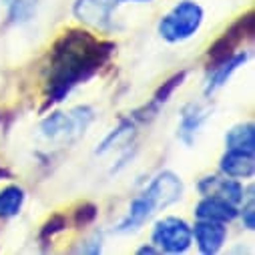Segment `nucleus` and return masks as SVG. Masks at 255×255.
<instances>
[{
    "label": "nucleus",
    "mask_w": 255,
    "mask_h": 255,
    "mask_svg": "<svg viewBox=\"0 0 255 255\" xmlns=\"http://www.w3.org/2000/svg\"><path fill=\"white\" fill-rule=\"evenodd\" d=\"M117 44L95 36L85 28L65 30L50 48L48 67L44 79V103L42 113L54 105H60L79 85H85L105 69Z\"/></svg>",
    "instance_id": "1"
},
{
    "label": "nucleus",
    "mask_w": 255,
    "mask_h": 255,
    "mask_svg": "<svg viewBox=\"0 0 255 255\" xmlns=\"http://www.w3.org/2000/svg\"><path fill=\"white\" fill-rule=\"evenodd\" d=\"M183 195V181L173 171H161L153 177L143 193H139L127 209L125 217L117 223L119 233L139 231L157 211L177 203Z\"/></svg>",
    "instance_id": "2"
},
{
    "label": "nucleus",
    "mask_w": 255,
    "mask_h": 255,
    "mask_svg": "<svg viewBox=\"0 0 255 255\" xmlns=\"http://www.w3.org/2000/svg\"><path fill=\"white\" fill-rule=\"evenodd\" d=\"M203 18L205 12L199 2H195V0H181L165 16H161L157 24V32L169 44L185 42L199 32Z\"/></svg>",
    "instance_id": "3"
},
{
    "label": "nucleus",
    "mask_w": 255,
    "mask_h": 255,
    "mask_svg": "<svg viewBox=\"0 0 255 255\" xmlns=\"http://www.w3.org/2000/svg\"><path fill=\"white\" fill-rule=\"evenodd\" d=\"M93 121H95V109L87 107V105L75 107L69 113L54 111L42 119L40 133L50 141L75 143L87 133V129L91 127Z\"/></svg>",
    "instance_id": "4"
},
{
    "label": "nucleus",
    "mask_w": 255,
    "mask_h": 255,
    "mask_svg": "<svg viewBox=\"0 0 255 255\" xmlns=\"http://www.w3.org/2000/svg\"><path fill=\"white\" fill-rule=\"evenodd\" d=\"M255 34V12L249 10L245 14H241L209 48L205 54V62H207V71L225 62L227 58H231L235 52H239V48L251 40Z\"/></svg>",
    "instance_id": "5"
},
{
    "label": "nucleus",
    "mask_w": 255,
    "mask_h": 255,
    "mask_svg": "<svg viewBox=\"0 0 255 255\" xmlns=\"http://www.w3.org/2000/svg\"><path fill=\"white\" fill-rule=\"evenodd\" d=\"M151 243L169 255H183L193 245V233H191V225L183 217H163L155 221L153 231H151Z\"/></svg>",
    "instance_id": "6"
},
{
    "label": "nucleus",
    "mask_w": 255,
    "mask_h": 255,
    "mask_svg": "<svg viewBox=\"0 0 255 255\" xmlns=\"http://www.w3.org/2000/svg\"><path fill=\"white\" fill-rule=\"evenodd\" d=\"M117 10V0H75L73 16L97 30H111Z\"/></svg>",
    "instance_id": "7"
},
{
    "label": "nucleus",
    "mask_w": 255,
    "mask_h": 255,
    "mask_svg": "<svg viewBox=\"0 0 255 255\" xmlns=\"http://www.w3.org/2000/svg\"><path fill=\"white\" fill-rule=\"evenodd\" d=\"M191 233L199 253L203 255H217L227 241V227L219 221L197 219L195 225H191Z\"/></svg>",
    "instance_id": "8"
},
{
    "label": "nucleus",
    "mask_w": 255,
    "mask_h": 255,
    "mask_svg": "<svg viewBox=\"0 0 255 255\" xmlns=\"http://www.w3.org/2000/svg\"><path fill=\"white\" fill-rule=\"evenodd\" d=\"M197 191L201 195H213V197H221L227 199L233 205H239L243 201V193L245 189L239 183V179H231L227 175H205L199 179L197 183Z\"/></svg>",
    "instance_id": "9"
},
{
    "label": "nucleus",
    "mask_w": 255,
    "mask_h": 255,
    "mask_svg": "<svg viewBox=\"0 0 255 255\" xmlns=\"http://www.w3.org/2000/svg\"><path fill=\"white\" fill-rule=\"evenodd\" d=\"M211 117V109L197 105V103H189L183 107L181 111V119H179V127H177V137L181 143H185L187 147H191L195 143V137L199 133V129L205 125V121Z\"/></svg>",
    "instance_id": "10"
},
{
    "label": "nucleus",
    "mask_w": 255,
    "mask_h": 255,
    "mask_svg": "<svg viewBox=\"0 0 255 255\" xmlns=\"http://www.w3.org/2000/svg\"><path fill=\"white\" fill-rule=\"evenodd\" d=\"M237 205L229 203L227 199L221 197H213V195H203V199L195 205L193 215L197 219H207V221H219V223H231L233 219H237Z\"/></svg>",
    "instance_id": "11"
},
{
    "label": "nucleus",
    "mask_w": 255,
    "mask_h": 255,
    "mask_svg": "<svg viewBox=\"0 0 255 255\" xmlns=\"http://www.w3.org/2000/svg\"><path fill=\"white\" fill-rule=\"evenodd\" d=\"M247 58H249V52L239 50L231 58L221 62V65L209 69V77H207V83H205V97H213L219 89H223L227 85V81L233 77V73L239 71L247 62Z\"/></svg>",
    "instance_id": "12"
},
{
    "label": "nucleus",
    "mask_w": 255,
    "mask_h": 255,
    "mask_svg": "<svg viewBox=\"0 0 255 255\" xmlns=\"http://www.w3.org/2000/svg\"><path fill=\"white\" fill-rule=\"evenodd\" d=\"M219 171L231 179H251L255 175V157L253 153L225 149L219 159Z\"/></svg>",
    "instance_id": "13"
},
{
    "label": "nucleus",
    "mask_w": 255,
    "mask_h": 255,
    "mask_svg": "<svg viewBox=\"0 0 255 255\" xmlns=\"http://www.w3.org/2000/svg\"><path fill=\"white\" fill-rule=\"evenodd\" d=\"M225 149L255 153V125L251 121L233 125L225 135Z\"/></svg>",
    "instance_id": "14"
},
{
    "label": "nucleus",
    "mask_w": 255,
    "mask_h": 255,
    "mask_svg": "<svg viewBox=\"0 0 255 255\" xmlns=\"http://www.w3.org/2000/svg\"><path fill=\"white\" fill-rule=\"evenodd\" d=\"M26 201V191L20 185H8L0 191V219L16 217Z\"/></svg>",
    "instance_id": "15"
},
{
    "label": "nucleus",
    "mask_w": 255,
    "mask_h": 255,
    "mask_svg": "<svg viewBox=\"0 0 255 255\" xmlns=\"http://www.w3.org/2000/svg\"><path fill=\"white\" fill-rule=\"evenodd\" d=\"M135 129H137V123H135L131 117H129V119H123V121L119 123L117 129H113V131L105 137V141L97 147V155H105L107 151L119 147L121 143L131 141V139L135 137Z\"/></svg>",
    "instance_id": "16"
},
{
    "label": "nucleus",
    "mask_w": 255,
    "mask_h": 255,
    "mask_svg": "<svg viewBox=\"0 0 255 255\" xmlns=\"http://www.w3.org/2000/svg\"><path fill=\"white\" fill-rule=\"evenodd\" d=\"M6 8L8 24H24L36 14L38 0H0Z\"/></svg>",
    "instance_id": "17"
},
{
    "label": "nucleus",
    "mask_w": 255,
    "mask_h": 255,
    "mask_svg": "<svg viewBox=\"0 0 255 255\" xmlns=\"http://www.w3.org/2000/svg\"><path fill=\"white\" fill-rule=\"evenodd\" d=\"M67 227H69V219H67V215H62V213H54V215H50V217L42 223V227H40V231H38L40 247L46 249L48 243H50L58 233L65 231Z\"/></svg>",
    "instance_id": "18"
},
{
    "label": "nucleus",
    "mask_w": 255,
    "mask_h": 255,
    "mask_svg": "<svg viewBox=\"0 0 255 255\" xmlns=\"http://www.w3.org/2000/svg\"><path fill=\"white\" fill-rule=\"evenodd\" d=\"M97 217H99V207L95 203H89L87 201V203H81L75 209V213H73V225L79 227V229H83L87 225H93L97 221Z\"/></svg>",
    "instance_id": "19"
},
{
    "label": "nucleus",
    "mask_w": 255,
    "mask_h": 255,
    "mask_svg": "<svg viewBox=\"0 0 255 255\" xmlns=\"http://www.w3.org/2000/svg\"><path fill=\"white\" fill-rule=\"evenodd\" d=\"M237 217H241V223L247 231L255 229V203H253V195H251V189H249V195H247V203L239 209Z\"/></svg>",
    "instance_id": "20"
},
{
    "label": "nucleus",
    "mask_w": 255,
    "mask_h": 255,
    "mask_svg": "<svg viewBox=\"0 0 255 255\" xmlns=\"http://www.w3.org/2000/svg\"><path fill=\"white\" fill-rule=\"evenodd\" d=\"M75 253H87V255H99V253H103V235L101 233L91 235L89 239H85L75 249Z\"/></svg>",
    "instance_id": "21"
},
{
    "label": "nucleus",
    "mask_w": 255,
    "mask_h": 255,
    "mask_svg": "<svg viewBox=\"0 0 255 255\" xmlns=\"http://www.w3.org/2000/svg\"><path fill=\"white\" fill-rule=\"evenodd\" d=\"M137 253L139 255H155V253H161L153 243H147V245H141L139 249H137Z\"/></svg>",
    "instance_id": "22"
},
{
    "label": "nucleus",
    "mask_w": 255,
    "mask_h": 255,
    "mask_svg": "<svg viewBox=\"0 0 255 255\" xmlns=\"http://www.w3.org/2000/svg\"><path fill=\"white\" fill-rule=\"evenodd\" d=\"M4 179H12V173L4 165H0V181H4Z\"/></svg>",
    "instance_id": "23"
},
{
    "label": "nucleus",
    "mask_w": 255,
    "mask_h": 255,
    "mask_svg": "<svg viewBox=\"0 0 255 255\" xmlns=\"http://www.w3.org/2000/svg\"><path fill=\"white\" fill-rule=\"evenodd\" d=\"M117 2H151V0H117Z\"/></svg>",
    "instance_id": "24"
}]
</instances>
